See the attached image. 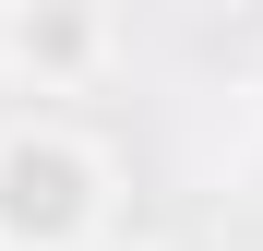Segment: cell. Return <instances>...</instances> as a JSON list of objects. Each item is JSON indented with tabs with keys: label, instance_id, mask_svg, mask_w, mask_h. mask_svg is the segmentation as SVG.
Segmentation results:
<instances>
[{
	"label": "cell",
	"instance_id": "obj_1",
	"mask_svg": "<svg viewBox=\"0 0 263 251\" xmlns=\"http://www.w3.org/2000/svg\"><path fill=\"white\" fill-rule=\"evenodd\" d=\"M108 227V156L60 120H0V251H84Z\"/></svg>",
	"mask_w": 263,
	"mask_h": 251
},
{
	"label": "cell",
	"instance_id": "obj_2",
	"mask_svg": "<svg viewBox=\"0 0 263 251\" xmlns=\"http://www.w3.org/2000/svg\"><path fill=\"white\" fill-rule=\"evenodd\" d=\"M108 48H120V24L84 12V0H12V12H0V60H12L36 96H60V84L108 72Z\"/></svg>",
	"mask_w": 263,
	"mask_h": 251
},
{
	"label": "cell",
	"instance_id": "obj_3",
	"mask_svg": "<svg viewBox=\"0 0 263 251\" xmlns=\"http://www.w3.org/2000/svg\"><path fill=\"white\" fill-rule=\"evenodd\" d=\"M251 96H263V48H251Z\"/></svg>",
	"mask_w": 263,
	"mask_h": 251
}]
</instances>
